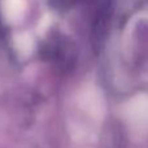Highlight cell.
Returning a JSON list of instances; mask_svg holds the SVG:
<instances>
[{
    "instance_id": "cell-1",
    "label": "cell",
    "mask_w": 148,
    "mask_h": 148,
    "mask_svg": "<svg viewBox=\"0 0 148 148\" xmlns=\"http://www.w3.org/2000/svg\"><path fill=\"white\" fill-rule=\"evenodd\" d=\"M127 116L135 130L148 129V96L138 95L130 101Z\"/></svg>"
}]
</instances>
